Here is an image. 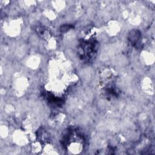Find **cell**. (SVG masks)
<instances>
[{
	"label": "cell",
	"mask_w": 155,
	"mask_h": 155,
	"mask_svg": "<svg viewBox=\"0 0 155 155\" xmlns=\"http://www.w3.org/2000/svg\"><path fill=\"white\" fill-rule=\"evenodd\" d=\"M133 33H131L130 35L129 39H130L131 44L136 45L137 44L140 36V33L137 30H134V31H133Z\"/></svg>",
	"instance_id": "1"
}]
</instances>
